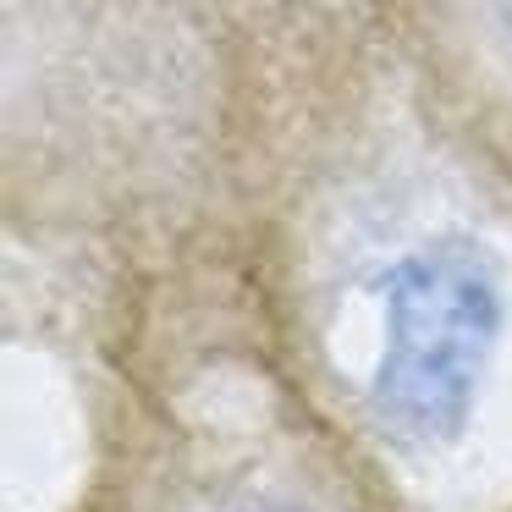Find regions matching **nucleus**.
Masks as SVG:
<instances>
[{
    "mask_svg": "<svg viewBox=\"0 0 512 512\" xmlns=\"http://www.w3.org/2000/svg\"><path fill=\"white\" fill-rule=\"evenodd\" d=\"M210 276L375 512H512V155L391 0L248 23Z\"/></svg>",
    "mask_w": 512,
    "mask_h": 512,
    "instance_id": "f257e3e1",
    "label": "nucleus"
},
{
    "mask_svg": "<svg viewBox=\"0 0 512 512\" xmlns=\"http://www.w3.org/2000/svg\"><path fill=\"white\" fill-rule=\"evenodd\" d=\"M243 56L221 0H6V226L144 276L210 254Z\"/></svg>",
    "mask_w": 512,
    "mask_h": 512,
    "instance_id": "f03ea898",
    "label": "nucleus"
},
{
    "mask_svg": "<svg viewBox=\"0 0 512 512\" xmlns=\"http://www.w3.org/2000/svg\"><path fill=\"white\" fill-rule=\"evenodd\" d=\"M193 270L221 336L133 380V408L78 512H375L342 452L232 325L210 265L193 259Z\"/></svg>",
    "mask_w": 512,
    "mask_h": 512,
    "instance_id": "7ed1b4c3",
    "label": "nucleus"
},
{
    "mask_svg": "<svg viewBox=\"0 0 512 512\" xmlns=\"http://www.w3.org/2000/svg\"><path fill=\"white\" fill-rule=\"evenodd\" d=\"M424 67L512 155V0H391Z\"/></svg>",
    "mask_w": 512,
    "mask_h": 512,
    "instance_id": "20e7f679",
    "label": "nucleus"
},
{
    "mask_svg": "<svg viewBox=\"0 0 512 512\" xmlns=\"http://www.w3.org/2000/svg\"><path fill=\"white\" fill-rule=\"evenodd\" d=\"M221 6H226V12H232L237 17V23H259V17H265L270 12V6H276V0H221Z\"/></svg>",
    "mask_w": 512,
    "mask_h": 512,
    "instance_id": "39448f33",
    "label": "nucleus"
}]
</instances>
